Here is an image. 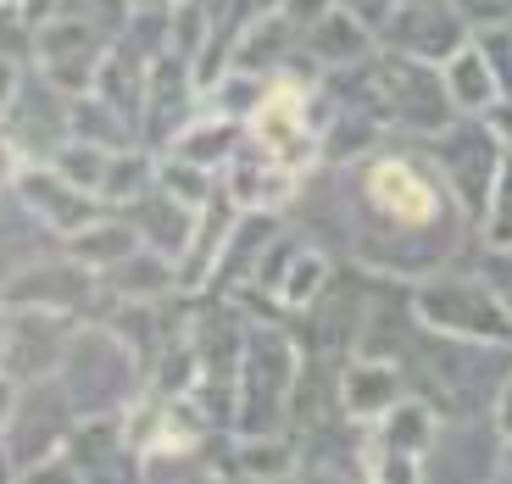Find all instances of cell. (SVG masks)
<instances>
[{
  "label": "cell",
  "instance_id": "1",
  "mask_svg": "<svg viewBox=\"0 0 512 484\" xmlns=\"http://www.w3.org/2000/svg\"><path fill=\"white\" fill-rule=\"evenodd\" d=\"M357 201L379 223V234H396L401 245H423L435 268L451 256L462 223H474L451 195V184L440 179V167L418 162V156H373L357 173Z\"/></svg>",
  "mask_w": 512,
  "mask_h": 484
},
{
  "label": "cell",
  "instance_id": "2",
  "mask_svg": "<svg viewBox=\"0 0 512 484\" xmlns=\"http://www.w3.org/2000/svg\"><path fill=\"white\" fill-rule=\"evenodd\" d=\"M423 329L446 334V340H474V345H512V312L490 290L485 273H440L418 284L412 295Z\"/></svg>",
  "mask_w": 512,
  "mask_h": 484
},
{
  "label": "cell",
  "instance_id": "3",
  "mask_svg": "<svg viewBox=\"0 0 512 484\" xmlns=\"http://www.w3.org/2000/svg\"><path fill=\"white\" fill-rule=\"evenodd\" d=\"M368 112L390 117V123L412 128V134H440V128L457 117V106H451L446 84H440V67L435 62H418V56L407 51H384L373 56L368 67Z\"/></svg>",
  "mask_w": 512,
  "mask_h": 484
},
{
  "label": "cell",
  "instance_id": "4",
  "mask_svg": "<svg viewBox=\"0 0 512 484\" xmlns=\"http://www.w3.org/2000/svg\"><path fill=\"white\" fill-rule=\"evenodd\" d=\"M429 140H435L429 162L440 167V179L451 184L462 212L479 223V212H485V201H490V184H496V167H501V156H507L501 134L490 128V117H462L457 112L440 134H429Z\"/></svg>",
  "mask_w": 512,
  "mask_h": 484
},
{
  "label": "cell",
  "instance_id": "5",
  "mask_svg": "<svg viewBox=\"0 0 512 484\" xmlns=\"http://www.w3.org/2000/svg\"><path fill=\"white\" fill-rule=\"evenodd\" d=\"M379 34H384L390 51H407V56H418V62H435L440 67L457 45H468L474 28L457 17L451 0H401V6L384 12Z\"/></svg>",
  "mask_w": 512,
  "mask_h": 484
},
{
  "label": "cell",
  "instance_id": "6",
  "mask_svg": "<svg viewBox=\"0 0 512 484\" xmlns=\"http://www.w3.org/2000/svg\"><path fill=\"white\" fill-rule=\"evenodd\" d=\"M256 140L268 145V162L301 167L312 162V134H307V101L295 84H273L256 101Z\"/></svg>",
  "mask_w": 512,
  "mask_h": 484
},
{
  "label": "cell",
  "instance_id": "7",
  "mask_svg": "<svg viewBox=\"0 0 512 484\" xmlns=\"http://www.w3.org/2000/svg\"><path fill=\"white\" fill-rule=\"evenodd\" d=\"M440 84H446L451 106H457L462 117H490V106L507 101V84H501L496 62H490V51L479 39L457 45V51L440 62Z\"/></svg>",
  "mask_w": 512,
  "mask_h": 484
},
{
  "label": "cell",
  "instance_id": "8",
  "mask_svg": "<svg viewBox=\"0 0 512 484\" xmlns=\"http://www.w3.org/2000/svg\"><path fill=\"white\" fill-rule=\"evenodd\" d=\"M340 401H346V412L357 423H379L401 401V373L390 362H357L346 373V384H340Z\"/></svg>",
  "mask_w": 512,
  "mask_h": 484
},
{
  "label": "cell",
  "instance_id": "9",
  "mask_svg": "<svg viewBox=\"0 0 512 484\" xmlns=\"http://www.w3.org/2000/svg\"><path fill=\"white\" fill-rule=\"evenodd\" d=\"M379 429H384V451H390V457L418 462L423 451L435 446V412L418 407V401H396V407L379 418Z\"/></svg>",
  "mask_w": 512,
  "mask_h": 484
},
{
  "label": "cell",
  "instance_id": "10",
  "mask_svg": "<svg viewBox=\"0 0 512 484\" xmlns=\"http://www.w3.org/2000/svg\"><path fill=\"white\" fill-rule=\"evenodd\" d=\"M312 51H318L323 62H334V67H351V62H362V51H368V28H362L357 12H329V17H318V28H312Z\"/></svg>",
  "mask_w": 512,
  "mask_h": 484
},
{
  "label": "cell",
  "instance_id": "11",
  "mask_svg": "<svg viewBox=\"0 0 512 484\" xmlns=\"http://www.w3.org/2000/svg\"><path fill=\"white\" fill-rule=\"evenodd\" d=\"M479 234H485V245H512V151L501 156V167H496L490 201H485V212H479Z\"/></svg>",
  "mask_w": 512,
  "mask_h": 484
},
{
  "label": "cell",
  "instance_id": "12",
  "mask_svg": "<svg viewBox=\"0 0 512 484\" xmlns=\"http://www.w3.org/2000/svg\"><path fill=\"white\" fill-rule=\"evenodd\" d=\"M323 273H329V268H323V256L295 251V273L279 284V295H284V301H295V306H301V301H312V295L323 290Z\"/></svg>",
  "mask_w": 512,
  "mask_h": 484
},
{
  "label": "cell",
  "instance_id": "13",
  "mask_svg": "<svg viewBox=\"0 0 512 484\" xmlns=\"http://www.w3.org/2000/svg\"><path fill=\"white\" fill-rule=\"evenodd\" d=\"M451 6H457V17L468 28H479V34H485V28H512V0H451Z\"/></svg>",
  "mask_w": 512,
  "mask_h": 484
},
{
  "label": "cell",
  "instance_id": "14",
  "mask_svg": "<svg viewBox=\"0 0 512 484\" xmlns=\"http://www.w3.org/2000/svg\"><path fill=\"white\" fill-rule=\"evenodd\" d=\"M490 279V290L501 295V306L512 312V245H485V268H479Z\"/></svg>",
  "mask_w": 512,
  "mask_h": 484
},
{
  "label": "cell",
  "instance_id": "15",
  "mask_svg": "<svg viewBox=\"0 0 512 484\" xmlns=\"http://www.w3.org/2000/svg\"><path fill=\"white\" fill-rule=\"evenodd\" d=\"M496 434H501V440H512V379L501 384V395H496Z\"/></svg>",
  "mask_w": 512,
  "mask_h": 484
},
{
  "label": "cell",
  "instance_id": "16",
  "mask_svg": "<svg viewBox=\"0 0 512 484\" xmlns=\"http://www.w3.org/2000/svg\"><path fill=\"white\" fill-rule=\"evenodd\" d=\"M6 95H12V67L0 62V112H6Z\"/></svg>",
  "mask_w": 512,
  "mask_h": 484
},
{
  "label": "cell",
  "instance_id": "17",
  "mask_svg": "<svg viewBox=\"0 0 512 484\" xmlns=\"http://www.w3.org/2000/svg\"><path fill=\"white\" fill-rule=\"evenodd\" d=\"M6 173H12V151L0 145V184H6Z\"/></svg>",
  "mask_w": 512,
  "mask_h": 484
},
{
  "label": "cell",
  "instance_id": "18",
  "mask_svg": "<svg viewBox=\"0 0 512 484\" xmlns=\"http://www.w3.org/2000/svg\"><path fill=\"white\" fill-rule=\"evenodd\" d=\"M501 462H507V473H512V440H507V451H501Z\"/></svg>",
  "mask_w": 512,
  "mask_h": 484
}]
</instances>
